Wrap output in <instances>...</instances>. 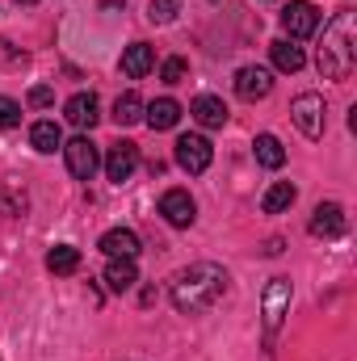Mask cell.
<instances>
[{"mask_svg":"<svg viewBox=\"0 0 357 361\" xmlns=\"http://www.w3.org/2000/svg\"><path fill=\"white\" fill-rule=\"evenodd\" d=\"M227 286H231V277H227L223 265L198 261V265L181 269L177 277L169 281V298H173V307H177L181 315H206V311H214V307L223 302Z\"/></svg>","mask_w":357,"mask_h":361,"instance_id":"obj_1","label":"cell"},{"mask_svg":"<svg viewBox=\"0 0 357 361\" xmlns=\"http://www.w3.org/2000/svg\"><path fill=\"white\" fill-rule=\"evenodd\" d=\"M315 68L324 80H349L357 68V17L353 8H341L324 25V42L315 51Z\"/></svg>","mask_w":357,"mask_h":361,"instance_id":"obj_2","label":"cell"},{"mask_svg":"<svg viewBox=\"0 0 357 361\" xmlns=\"http://www.w3.org/2000/svg\"><path fill=\"white\" fill-rule=\"evenodd\" d=\"M290 118L307 139H324V130H328V105L320 92H298L290 101Z\"/></svg>","mask_w":357,"mask_h":361,"instance_id":"obj_3","label":"cell"},{"mask_svg":"<svg viewBox=\"0 0 357 361\" xmlns=\"http://www.w3.org/2000/svg\"><path fill=\"white\" fill-rule=\"evenodd\" d=\"M290 298H294V286H290V277H273V281L265 286L261 315H265V336H269V341L277 336V328H282V319H286V311H290Z\"/></svg>","mask_w":357,"mask_h":361,"instance_id":"obj_4","label":"cell"},{"mask_svg":"<svg viewBox=\"0 0 357 361\" xmlns=\"http://www.w3.org/2000/svg\"><path fill=\"white\" fill-rule=\"evenodd\" d=\"M173 160H177L189 177H198V173H206V169H210L214 147H210V139H206V135H181L177 147H173Z\"/></svg>","mask_w":357,"mask_h":361,"instance_id":"obj_5","label":"cell"},{"mask_svg":"<svg viewBox=\"0 0 357 361\" xmlns=\"http://www.w3.org/2000/svg\"><path fill=\"white\" fill-rule=\"evenodd\" d=\"M63 160H68V173L76 180H92V173L101 169V156H97V143L89 135H76L72 143H63Z\"/></svg>","mask_w":357,"mask_h":361,"instance_id":"obj_6","label":"cell"},{"mask_svg":"<svg viewBox=\"0 0 357 361\" xmlns=\"http://www.w3.org/2000/svg\"><path fill=\"white\" fill-rule=\"evenodd\" d=\"M282 30L290 34V42L311 38V34L320 30V8H315V4H307V0H290V4L282 8Z\"/></svg>","mask_w":357,"mask_h":361,"instance_id":"obj_7","label":"cell"},{"mask_svg":"<svg viewBox=\"0 0 357 361\" xmlns=\"http://www.w3.org/2000/svg\"><path fill=\"white\" fill-rule=\"evenodd\" d=\"M345 227H349V219H345V206H337V202H320L311 210V223H307V231L315 240H341Z\"/></svg>","mask_w":357,"mask_h":361,"instance_id":"obj_8","label":"cell"},{"mask_svg":"<svg viewBox=\"0 0 357 361\" xmlns=\"http://www.w3.org/2000/svg\"><path fill=\"white\" fill-rule=\"evenodd\" d=\"M160 214H164L169 227H189V223L198 219V206H193V197H189L185 189H169V193L160 197Z\"/></svg>","mask_w":357,"mask_h":361,"instance_id":"obj_9","label":"cell"},{"mask_svg":"<svg viewBox=\"0 0 357 361\" xmlns=\"http://www.w3.org/2000/svg\"><path fill=\"white\" fill-rule=\"evenodd\" d=\"M135 169H139V147L135 143H114L109 156H105V177L114 185H122V180H131Z\"/></svg>","mask_w":357,"mask_h":361,"instance_id":"obj_10","label":"cell"},{"mask_svg":"<svg viewBox=\"0 0 357 361\" xmlns=\"http://www.w3.org/2000/svg\"><path fill=\"white\" fill-rule=\"evenodd\" d=\"M97 248H101L109 261H135V257H139V235H135L131 227H114V231L101 235Z\"/></svg>","mask_w":357,"mask_h":361,"instance_id":"obj_11","label":"cell"},{"mask_svg":"<svg viewBox=\"0 0 357 361\" xmlns=\"http://www.w3.org/2000/svg\"><path fill=\"white\" fill-rule=\"evenodd\" d=\"M269 89H273V72L269 68H240L236 72L240 101H261V97H269Z\"/></svg>","mask_w":357,"mask_h":361,"instance_id":"obj_12","label":"cell"},{"mask_svg":"<svg viewBox=\"0 0 357 361\" xmlns=\"http://www.w3.org/2000/svg\"><path fill=\"white\" fill-rule=\"evenodd\" d=\"M63 114H68V122H72L76 130H92V126H97V118H101V105H97V97H92V92H76V97H68Z\"/></svg>","mask_w":357,"mask_h":361,"instance_id":"obj_13","label":"cell"},{"mask_svg":"<svg viewBox=\"0 0 357 361\" xmlns=\"http://www.w3.org/2000/svg\"><path fill=\"white\" fill-rule=\"evenodd\" d=\"M189 114L206 126V130H219V126H227V105L219 101V97H210V92H202V97H193L189 101Z\"/></svg>","mask_w":357,"mask_h":361,"instance_id":"obj_14","label":"cell"},{"mask_svg":"<svg viewBox=\"0 0 357 361\" xmlns=\"http://www.w3.org/2000/svg\"><path fill=\"white\" fill-rule=\"evenodd\" d=\"M152 68H156V55H152V47H147V42H131V47L122 51V76L143 80Z\"/></svg>","mask_w":357,"mask_h":361,"instance_id":"obj_15","label":"cell"},{"mask_svg":"<svg viewBox=\"0 0 357 361\" xmlns=\"http://www.w3.org/2000/svg\"><path fill=\"white\" fill-rule=\"evenodd\" d=\"M143 122L152 126V130H173L181 122V105L173 97H160V101H152V105H143Z\"/></svg>","mask_w":357,"mask_h":361,"instance_id":"obj_16","label":"cell"},{"mask_svg":"<svg viewBox=\"0 0 357 361\" xmlns=\"http://www.w3.org/2000/svg\"><path fill=\"white\" fill-rule=\"evenodd\" d=\"M30 143H34V152H42V156L63 152V130H59V122H51V118L34 122V126H30Z\"/></svg>","mask_w":357,"mask_h":361,"instance_id":"obj_17","label":"cell"},{"mask_svg":"<svg viewBox=\"0 0 357 361\" xmlns=\"http://www.w3.org/2000/svg\"><path fill=\"white\" fill-rule=\"evenodd\" d=\"M269 55H273V68H277V72H290V76H294V72H298V68L307 63L303 47H294L290 38H277V42L269 47Z\"/></svg>","mask_w":357,"mask_h":361,"instance_id":"obj_18","label":"cell"},{"mask_svg":"<svg viewBox=\"0 0 357 361\" xmlns=\"http://www.w3.org/2000/svg\"><path fill=\"white\" fill-rule=\"evenodd\" d=\"M253 156H257V164H261V169H282V164H286V147H282V139H277V135H257Z\"/></svg>","mask_w":357,"mask_h":361,"instance_id":"obj_19","label":"cell"},{"mask_svg":"<svg viewBox=\"0 0 357 361\" xmlns=\"http://www.w3.org/2000/svg\"><path fill=\"white\" fill-rule=\"evenodd\" d=\"M135 281H139L135 261H109V265H105V286H109L114 294H126Z\"/></svg>","mask_w":357,"mask_h":361,"instance_id":"obj_20","label":"cell"},{"mask_svg":"<svg viewBox=\"0 0 357 361\" xmlns=\"http://www.w3.org/2000/svg\"><path fill=\"white\" fill-rule=\"evenodd\" d=\"M294 197H298V189H294L290 180H277V185H269V193L261 197V210H265V214H282V210L294 206Z\"/></svg>","mask_w":357,"mask_h":361,"instance_id":"obj_21","label":"cell"},{"mask_svg":"<svg viewBox=\"0 0 357 361\" xmlns=\"http://www.w3.org/2000/svg\"><path fill=\"white\" fill-rule=\"evenodd\" d=\"M114 122H118V126L143 122V97H139V92H122V97L114 101Z\"/></svg>","mask_w":357,"mask_h":361,"instance_id":"obj_22","label":"cell"},{"mask_svg":"<svg viewBox=\"0 0 357 361\" xmlns=\"http://www.w3.org/2000/svg\"><path fill=\"white\" fill-rule=\"evenodd\" d=\"M47 269L51 273H76L80 269V248H72V244H55V248L47 252Z\"/></svg>","mask_w":357,"mask_h":361,"instance_id":"obj_23","label":"cell"},{"mask_svg":"<svg viewBox=\"0 0 357 361\" xmlns=\"http://www.w3.org/2000/svg\"><path fill=\"white\" fill-rule=\"evenodd\" d=\"M177 13H181V0H147V21H156V25H169Z\"/></svg>","mask_w":357,"mask_h":361,"instance_id":"obj_24","label":"cell"},{"mask_svg":"<svg viewBox=\"0 0 357 361\" xmlns=\"http://www.w3.org/2000/svg\"><path fill=\"white\" fill-rule=\"evenodd\" d=\"M185 72H189V63H185L181 55H173V59H164L160 80H164V85H181V80H185Z\"/></svg>","mask_w":357,"mask_h":361,"instance_id":"obj_25","label":"cell"},{"mask_svg":"<svg viewBox=\"0 0 357 361\" xmlns=\"http://www.w3.org/2000/svg\"><path fill=\"white\" fill-rule=\"evenodd\" d=\"M21 122V105L13 101V97H0V130H8V126H17Z\"/></svg>","mask_w":357,"mask_h":361,"instance_id":"obj_26","label":"cell"},{"mask_svg":"<svg viewBox=\"0 0 357 361\" xmlns=\"http://www.w3.org/2000/svg\"><path fill=\"white\" fill-rule=\"evenodd\" d=\"M51 101H55V89H51V85H34V89H30V105H34V109H47Z\"/></svg>","mask_w":357,"mask_h":361,"instance_id":"obj_27","label":"cell"},{"mask_svg":"<svg viewBox=\"0 0 357 361\" xmlns=\"http://www.w3.org/2000/svg\"><path fill=\"white\" fill-rule=\"evenodd\" d=\"M17 4H34V0H17Z\"/></svg>","mask_w":357,"mask_h":361,"instance_id":"obj_28","label":"cell"}]
</instances>
